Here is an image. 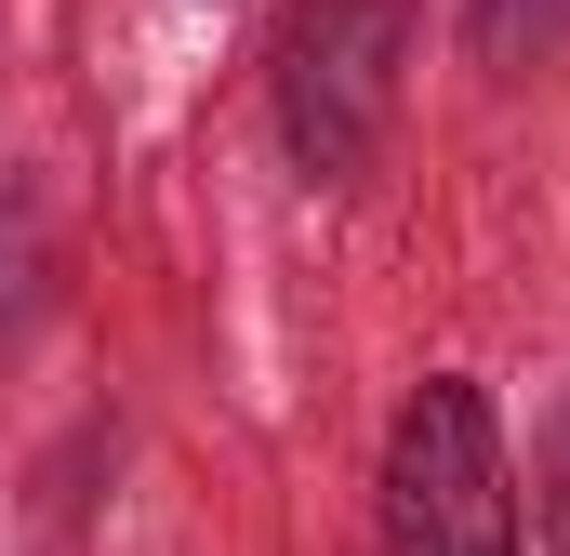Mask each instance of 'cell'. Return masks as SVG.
Wrapping results in <instances>:
<instances>
[{
    "mask_svg": "<svg viewBox=\"0 0 570 556\" xmlns=\"http://www.w3.org/2000/svg\"><path fill=\"white\" fill-rule=\"evenodd\" d=\"M385 556H531L504 424L464 371H425L385 424Z\"/></svg>",
    "mask_w": 570,
    "mask_h": 556,
    "instance_id": "cell-1",
    "label": "cell"
},
{
    "mask_svg": "<svg viewBox=\"0 0 570 556\" xmlns=\"http://www.w3.org/2000/svg\"><path fill=\"white\" fill-rule=\"evenodd\" d=\"M399 67H412V13L399 0H318L279 53V133L305 186H358L372 146L399 120Z\"/></svg>",
    "mask_w": 570,
    "mask_h": 556,
    "instance_id": "cell-2",
    "label": "cell"
},
{
    "mask_svg": "<svg viewBox=\"0 0 570 556\" xmlns=\"http://www.w3.org/2000/svg\"><path fill=\"white\" fill-rule=\"evenodd\" d=\"M518 544L570 556V398L544 411V437H531V517H518Z\"/></svg>",
    "mask_w": 570,
    "mask_h": 556,
    "instance_id": "cell-3",
    "label": "cell"
}]
</instances>
